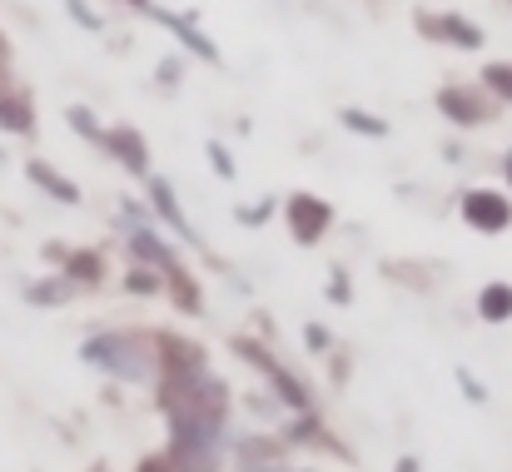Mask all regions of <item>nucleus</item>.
Wrapping results in <instances>:
<instances>
[{
	"label": "nucleus",
	"instance_id": "obj_1",
	"mask_svg": "<svg viewBox=\"0 0 512 472\" xmlns=\"http://www.w3.org/2000/svg\"><path fill=\"white\" fill-rule=\"evenodd\" d=\"M80 358H85L90 368L120 378V383H145V378L155 373V353H150V343H145L140 333H120V328H110V333H90V338L80 343Z\"/></svg>",
	"mask_w": 512,
	"mask_h": 472
},
{
	"label": "nucleus",
	"instance_id": "obj_2",
	"mask_svg": "<svg viewBox=\"0 0 512 472\" xmlns=\"http://www.w3.org/2000/svg\"><path fill=\"white\" fill-rule=\"evenodd\" d=\"M234 353H239V358H249V363H254V368H259V373L274 383V393L284 398V408H294V413H309V408H314L309 388H304V383H299L289 368H279V363H274V358H269L259 343H249V338H234Z\"/></svg>",
	"mask_w": 512,
	"mask_h": 472
},
{
	"label": "nucleus",
	"instance_id": "obj_3",
	"mask_svg": "<svg viewBox=\"0 0 512 472\" xmlns=\"http://www.w3.org/2000/svg\"><path fill=\"white\" fill-rule=\"evenodd\" d=\"M463 219L478 229V234H503L512 224V204L503 189H468L463 194Z\"/></svg>",
	"mask_w": 512,
	"mask_h": 472
},
{
	"label": "nucleus",
	"instance_id": "obj_4",
	"mask_svg": "<svg viewBox=\"0 0 512 472\" xmlns=\"http://www.w3.org/2000/svg\"><path fill=\"white\" fill-rule=\"evenodd\" d=\"M284 219H289V229H294L299 244H319V239L329 234V224H334V209H329L319 194H294V199L284 204Z\"/></svg>",
	"mask_w": 512,
	"mask_h": 472
},
{
	"label": "nucleus",
	"instance_id": "obj_5",
	"mask_svg": "<svg viewBox=\"0 0 512 472\" xmlns=\"http://www.w3.org/2000/svg\"><path fill=\"white\" fill-rule=\"evenodd\" d=\"M100 150H110V155L120 159L130 174H140V179L150 174V145H145V140H140L130 125H115V130H105V135H100Z\"/></svg>",
	"mask_w": 512,
	"mask_h": 472
},
{
	"label": "nucleus",
	"instance_id": "obj_6",
	"mask_svg": "<svg viewBox=\"0 0 512 472\" xmlns=\"http://www.w3.org/2000/svg\"><path fill=\"white\" fill-rule=\"evenodd\" d=\"M418 30H428V35L448 40V45H463V50H478L483 45V30L473 20H463V15H438V20H423L418 15Z\"/></svg>",
	"mask_w": 512,
	"mask_h": 472
},
{
	"label": "nucleus",
	"instance_id": "obj_7",
	"mask_svg": "<svg viewBox=\"0 0 512 472\" xmlns=\"http://www.w3.org/2000/svg\"><path fill=\"white\" fill-rule=\"evenodd\" d=\"M438 110H443L453 125H463V130H473V125L488 120V105H483L478 95H468V90H438Z\"/></svg>",
	"mask_w": 512,
	"mask_h": 472
},
{
	"label": "nucleus",
	"instance_id": "obj_8",
	"mask_svg": "<svg viewBox=\"0 0 512 472\" xmlns=\"http://www.w3.org/2000/svg\"><path fill=\"white\" fill-rule=\"evenodd\" d=\"M145 184H150V199H155V214H160V219H165L170 229H179V234H184L189 244H199V234L189 229V219H184V209L174 204V189H170V184H165L160 174H145Z\"/></svg>",
	"mask_w": 512,
	"mask_h": 472
},
{
	"label": "nucleus",
	"instance_id": "obj_9",
	"mask_svg": "<svg viewBox=\"0 0 512 472\" xmlns=\"http://www.w3.org/2000/svg\"><path fill=\"white\" fill-rule=\"evenodd\" d=\"M135 5H140L145 15H160V20L170 25L174 35H179V40H184V45H189V50H194L199 60H219V50H214V40H209V35H199V30H194L189 20H179V15H165V10H155V0H135Z\"/></svg>",
	"mask_w": 512,
	"mask_h": 472
},
{
	"label": "nucleus",
	"instance_id": "obj_10",
	"mask_svg": "<svg viewBox=\"0 0 512 472\" xmlns=\"http://www.w3.org/2000/svg\"><path fill=\"white\" fill-rule=\"evenodd\" d=\"M130 254L140 259V264H150V269H160V274H179V264H174V254L165 249V239L160 234H150V229H135L130 234Z\"/></svg>",
	"mask_w": 512,
	"mask_h": 472
},
{
	"label": "nucleus",
	"instance_id": "obj_11",
	"mask_svg": "<svg viewBox=\"0 0 512 472\" xmlns=\"http://www.w3.org/2000/svg\"><path fill=\"white\" fill-rule=\"evenodd\" d=\"M25 174H30V179H35V184H40L50 199H60V204H80V184H70L65 174H55L45 159H30V164H25Z\"/></svg>",
	"mask_w": 512,
	"mask_h": 472
},
{
	"label": "nucleus",
	"instance_id": "obj_12",
	"mask_svg": "<svg viewBox=\"0 0 512 472\" xmlns=\"http://www.w3.org/2000/svg\"><path fill=\"white\" fill-rule=\"evenodd\" d=\"M0 130H10V135H30V130H35V105H30L25 95L0 90Z\"/></svg>",
	"mask_w": 512,
	"mask_h": 472
},
{
	"label": "nucleus",
	"instance_id": "obj_13",
	"mask_svg": "<svg viewBox=\"0 0 512 472\" xmlns=\"http://www.w3.org/2000/svg\"><path fill=\"white\" fill-rule=\"evenodd\" d=\"M478 318H483V323H508L512 318V284H483V294H478Z\"/></svg>",
	"mask_w": 512,
	"mask_h": 472
},
{
	"label": "nucleus",
	"instance_id": "obj_14",
	"mask_svg": "<svg viewBox=\"0 0 512 472\" xmlns=\"http://www.w3.org/2000/svg\"><path fill=\"white\" fill-rule=\"evenodd\" d=\"M339 125L353 130V135H363V140H388V120H378V115H368V110H358V105H343Z\"/></svg>",
	"mask_w": 512,
	"mask_h": 472
},
{
	"label": "nucleus",
	"instance_id": "obj_15",
	"mask_svg": "<svg viewBox=\"0 0 512 472\" xmlns=\"http://www.w3.org/2000/svg\"><path fill=\"white\" fill-rule=\"evenodd\" d=\"M65 279L70 284H100L105 279V259L100 254H65Z\"/></svg>",
	"mask_w": 512,
	"mask_h": 472
},
{
	"label": "nucleus",
	"instance_id": "obj_16",
	"mask_svg": "<svg viewBox=\"0 0 512 472\" xmlns=\"http://www.w3.org/2000/svg\"><path fill=\"white\" fill-rule=\"evenodd\" d=\"M70 299V279H45V284H30L25 289V304H40V309H55Z\"/></svg>",
	"mask_w": 512,
	"mask_h": 472
},
{
	"label": "nucleus",
	"instance_id": "obj_17",
	"mask_svg": "<svg viewBox=\"0 0 512 472\" xmlns=\"http://www.w3.org/2000/svg\"><path fill=\"white\" fill-rule=\"evenodd\" d=\"M483 85L493 90V95H503L512 105V65L508 60H493V65H483Z\"/></svg>",
	"mask_w": 512,
	"mask_h": 472
},
{
	"label": "nucleus",
	"instance_id": "obj_18",
	"mask_svg": "<svg viewBox=\"0 0 512 472\" xmlns=\"http://www.w3.org/2000/svg\"><path fill=\"white\" fill-rule=\"evenodd\" d=\"M65 120L75 125V135H85V140H95V145H100V135H105V130H100V120H95L85 105H70V110H65Z\"/></svg>",
	"mask_w": 512,
	"mask_h": 472
},
{
	"label": "nucleus",
	"instance_id": "obj_19",
	"mask_svg": "<svg viewBox=\"0 0 512 472\" xmlns=\"http://www.w3.org/2000/svg\"><path fill=\"white\" fill-rule=\"evenodd\" d=\"M125 289H130V294H145V299H150V294H160V274H155V269L145 264V269H135V274L125 279Z\"/></svg>",
	"mask_w": 512,
	"mask_h": 472
},
{
	"label": "nucleus",
	"instance_id": "obj_20",
	"mask_svg": "<svg viewBox=\"0 0 512 472\" xmlns=\"http://www.w3.org/2000/svg\"><path fill=\"white\" fill-rule=\"evenodd\" d=\"M209 164H214V174H219V179H234V174H239L234 155H229V150H224L219 140H209Z\"/></svg>",
	"mask_w": 512,
	"mask_h": 472
},
{
	"label": "nucleus",
	"instance_id": "obj_21",
	"mask_svg": "<svg viewBox=\"0 0 512 472\" xmlns=\"http://www.w3.org/2000/svg\"><path fill=\"white\" fill-rule=\"evenodd\" d=\"M458 388H463V393H468L473 403H488V388H483V383H478V378H473L468 368H458Z\"/></svg>",
	"mask_w": 512,
	"mask_h": 472
},
{
	"label": "nucleus",
	"instance_id": "obj_22",
	"mask_svg": "<svg viewBox=\"0 0 512 472\" xmlns=\"http://www.w3.org/2000/svg\"><path fill=\"white\" fill-rule=\"evenodd\" d=\"M353 299V289H348V274H334V284H329V304H348Z\"/></svg>",
	"mask_w": 512,
	"mask_h": 472
},
{
	"label": "nucleus",
	"instance_id": "obj_23",
	"mask_svg": "<svg viewBox=\"0 0 512 472\" xmlns=\"http://www.w3.org/2000/svg\"><path fill=\"white\" fill-rule=\"evenodd\" d=\"M65 5H70V15H75V20H80L85 30H100V20H95V15L85 10V0H65Z\"/></svg>",
	"mask_w": 512,
	"mask_h": 472
},
{
	"label": "nucleus",
	"instance_id": "obj_24",
	"mask_svg": "<svg viewBox=\"0 0 512 472\" xmlns=\"http://www.w3.org/2000/svg\"><path fill=\"white\" fill-rule=\"evenodd\" d=\"M269 214H274V204H269V199H264L259 209H239V219H244V224H264Z\"/></svg>",
	"mask_w": 512,
	"mask_h": 472
},
{
	"label": "nucleus",
	"instance_id": "obj_25",
	"mask_svg": "<svg viewBox=\"0 0 512 472\" xmlns=\"http://www.w3.org/2000/svg\"><path fill=\"white\" fill-rule=\"evenodd\" d=\"M304 343H309V348H329V333L309 323V328H304Z\"/></svg>",
	"mask_w": 512,
	"mask_h": 472
},
{
	"label": "nucleus",
	"instance_id": "obj_26",
	"mask_svg": "<svg viewBox=\"0 0 512 472\" xmlns=\"http://www.w3.org/2000/svg\"><path fill=\"white\" fill-rule=\"evenodd\" d=\"M135 472H179V468H174V463H165V458H145Z\"/></svg>",
	"mask_w": 512,
	"mask_h": 472
},
{
	"label": "nucleus",
	"instance_id": "obj_27",
	"mask_svg": "<svg viewBox=\"0 0 512 472\" xmlns=\"http://www.w3.org/2000/svg\"><path fill=\"white\" fill-rule=\"evenodd\" d=\"M398 472H418V458H398Z\"/></svg>",
	"mask_w": 512,
	"mask_h": 472
},
{
	"label": "nucleus",
	"instance_id": "obj_28",
	"mask_svg": "<svg viewBox=\"0 0 512 472\" xmlns=\"http://www.w3.org/2000/svg\"><path fill=\"white\" fill-rule=\"evenodd\" d=\"M503 169H508V184H512V150H508V159H503Z\"/></svg>",
	"mask_w": 512,
	"mask_h": 472
},
{
	"label": "nucleus",
	"instance_id": "obj_29",
	"mask_svg": "<svg viewBox=\"0 0 512 472\" xmlns=\"http://www.w3.org/2000/svg\"><path fill=\"white\" fill-rule=\"evenodd\" d=\"M0 55H5V35H0Z\"/></svg>",
	"mask_w": 512,
	"mask_h": 472
},
{
	"label": "nucleus",
	"instance_id": "obj_30",
	"mask_svg": "<svg viewBox=\"0 0 512 472\" xmlns=\"http://www.w3.org/2000/svg\"><path fill=\"white\" fill-rule=\"evenodd\" d=\"M90 472H105V468H90Z\"/></svg>",
	"mask_w": 512,
	"mask_h": 472
}]
</instances>
